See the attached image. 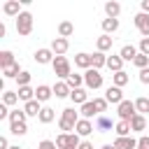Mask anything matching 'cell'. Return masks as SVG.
<instances>
[{
    "mask_svg": "<svg viewBox=\"0 0 149 149\" xmlns=\"http://www.w3.org/2000/svg\"><path fill=\"white\" fill-rule=\"evenodd\" d=\"M79 119L81 116H79V112H74V107H65L63 114H61V119H58V126L65 133H74V126H77Z\"/></svg>",
    "mask_w": 149,
    "mask_h": 149,
    "instance_id": "obj_1",
    "label": "cell"
},
{
    "mask_svg": "<svg viewBox=\"0 0 149 149\" xmlns=\"http://www.w3.org/2000/svg\"><path fill=\"white\" fill-rule=\"evenodd\" d=\"M16 33L23 35V37L33 33V14H30V12H21V14L16 16Z\"/></svg>",
    "mask_w": 149,
    "mask_h": 149,
    "instance_id": "obj_2",
    "label": "cell"
},
{
    "mask_svg": "<svg viewBox=\"0 0 149 149\" xmlns=\"http://www.w3.org/2000/svg\"><path fill=\"white\" fill-rule=\"evenodd\" d=\"M51 68H54V74L61 77V79H68V77L72 74V70H70V61H68L65 56H56L54 63H51Z\"/></svg>",
    "mask_w": 149,
    "mask_h": 149,
    "instance_id": "obj_3",
    "label": "cell"
},
{
    "mask_svg": "<svg viewBox=\"0 0 149 149\" xmlns=\"http://www.w3.org/2000/svg\"><path fill=\"white\" fill-rule=\"evenodd\" d=\"M116 114H119V121H128V123H130V119L137 114L135 102H133V100H123V102L116 107Z\"/></svg>",
    "mask_w": 149,
    "mask_h": 149,
    "instance_id": "obj_4",
    "label": "cell"
},
{
    "mask_svg": "<svg viewBox=\"0 0 149 149\" xmlns=\"http://www.w3.org/2000/svg\"><path fill=\"white\" fill-rule=\"evenodd\" d=\"M84 84L88 86V88H100L102 86V74H100V70H95V68H91V70H86L84 72Z\"/></svg>",
    "mask_w": 149,
    "mask_h": 149,
    "instance_id": "obj_5",
    "label": "cell"
},
{
    "mask_svg": "<svg viewBox=\"0 0 149 149\" xmlns=\"http://www.w3.org/2000/svg\"><path fill=\"white\" fill-rule=\"evenodd\" d=\"M105 100H107V102H114V105L119 107V105H121V102H123L126 98H123V93H121V88L112 84V86H109V88L105 91Z\"/></svg>",
    "mask_w": 149,
    "mask_h": 149,
    "instance_id": "obj_6",
    "label": "cell"
},
{
    "mask_svg": "<svg viewBox=\"0 0 149 149\" xmlns=\"http://www.w3.org/2000/svg\"><path fill=\"white\" fill-rule=\"evenodd\" d=\"M135 28L144 35V37H149V14H144V12H140V14H135Z\"/></svg>",
    "mask_w": 149,
    "mask_h": 149,
    "instance_id": "obj_7",
    "label": "cell"
},
{
    "mask_svg": "<svg viewBox=\"0 0 149 149\" xmlns=\"http://www.w3.org/2000/svg\"><path fill=\"white\" fill-rule=\"evenodd\" d=\"M74 133H77L79 137H88V135L93 133V123H91V119H79L77 126H74Z\"/></svg>",
    "mask_w": 149,
    "mask_h": 149,
    "instance_id": "obj_8",
    "label": "cell"
},
{
    "mask_svg": "<svg viewBox=\"0 0 149 149\" xmlns=\"http://www.w3.org/2000/svg\"><path fill=\"white\" fill-rule=\"evenodd\" d=\"M68 49H70V42H68L65 37H54V42H51V51H54L56 56H63Z\"/></svg>",
    "mask_w": 149,
    "mask_h": 149,
    "instance_id": "obj_9",
    "label": "cell"
},
{
    "mask_svg": "<svg viewBox=\"0 0 149 149\" xmlns=\"http://www.w3.org/2000/svg\"><path fill=\"white\" fill-rule=\"evenodd\" d=\"M54 58H56V54H54L51 49H37V51H35V61H37V63H42V65L54 63Z\"/></svg>",
    "mask_w": 149,
    "mask_h": 149,
    "instance_id": "obj_10",
    "label": "cell"
},
{
    "mask_svg": "<svg viewBox=\"0 0 149 149\" xmlns=\"http://www.w3.org/2000/svg\"><path fill=\"white\" fill-rule=\"evenodd\" d=\"M51 95H54V88L47 86V84H40V86L35 88V100H40V102H47Z\"/></svg>",
    "mask_w": 149,
    "mask_h": 149,
    "instance_id": "obj_11",
    "label": "cell"
},
{
    "mask_svg": "<svg viewBox=\"0 0 149 149\" xmlns=\"http://www.w3.org/2000/svg\"><path fill=\"white\" fill-rule=\"evenodd\" d=\"M114 149H137V140L135 137H116L114 140Z\"/></svg>",
    "mask_w": 149,
    "mask_h": 149,
    "instance_id": "obj_12",
    "label": "cell"
},
{
    "mask_svg": "<svg viewBox=\"0 0 149 149\" xmlns=\"http://www.w3.org/2000/svg\"><path fill=\"white\" fill-rule=\"evenodd\" d=\"M19 7H21V2H19V0H7V2L2 5V12H5L7 16H14V19H16V16L21 14V9H19Z\"/></svg>",
    "mask_w": 149,
    "mask_h": 149,
    "instance_id": "obj_13",
    "label": "cell"
},
{
    "mask_svg": "<svg viewBox=\"0 0 149 149\" xmlns=\"http://www.w3.org/2000/svg\"><path fill=\"white\" fill-rule=\"evenodd\" d=\"M147 126H149V123H147V119H144L142 114H135V116L130 119V130H133V133H142V130H147Z\"/></svg>",
    "mask_w": 149,
    "mask_h": 149,
    "instance_id": "obj_14",
    "label": "cell"
},
{
    "mask_svg": "<svg viewBox=\"0 0 149 149\" xmlns=\"http://www.w3.org/2000/svg\"><path fill=\"white\" fill-rule=\"evenodd\" d=\"M74 65H77V68H81L84 72H86V70H91V68H93V65H91V54H84V51H81V54H77V56H74Z\"/></svg>",
    "mask_w": 149,
    "mask_h": 149,
    "instance_id": "obj_15",
    "label": "cell"
},
{
    "mask_svg": "<svg viewBox=\"0 0 149 149\" xmlns=\"http://www.w3.org/2000/svg\"><path fill=\"white\" fill-rule=\"evenodd\" d=\"M51 88H54V95H56V98H68V95L72 93V88L68 86V81H56Z\"/></svg>",
    "mask_w": 149,
    "mask_h": 149,
    "instance_id": "obj_16",
    "label": "cell"
},
{
    "mask_svg": "<svg viewBox=\"0 0 149 149\" xmlns=\"http://www.w3.org/2000/svg\"><path fill=\"white\" fill-rule=\"evenodd\" d=\"M95 130H100V133L112 130V119H109V116H105V114L95 116Z\"/></svg>",
    "mask_w": 149,
    "mask_h": 149,
    "instance_id": "obj_17",
    "label": "cell"
},
{
    "mask_svg": "<svg viewBox=\"0 0 149 149\" xmlns=\"http://www.w3.org/2000/svg\"><path fill=\"white\" fill-rule=\"evenodd\" d=\"M105 14H107V19H116V16L121 14V5H119V2H114V0L105 2Z\"/></svg>",
    "mask_w": 149,
    "mask_h": 149,
    "instance_id": "obj_18",
    "label": "cell"
},
{
    "mask_svg": "<svg viewBox=\"0 0 149 149\" xmlns=\"http://www.w3.org/2000/svg\"><path fill=\"white\" fill-rule=\"evenodd\" d=\"M137 54H140V51H137L133 44H123V47H121V51H119V56H121L123 61H135V56H137Z\"/></svg>",
    "mask_w": 149,
    "mask_h": 149,
    "instance_id": "obj_19",
    "label": "cell"
},
{
    "mask_svg": "<svg viewBox=\"0 0 149 149\" xmlns=\"http://www.w3.org/2000/svg\"><path fill=\"white\" fill-rule=\"evenodd\" d=\"M70 98H72V102H77V105H84V102H88V93H86V88H72Z\"/></svg>",
    "mask_w": 149,
    "mask_h": 149,
    "instance_id": "obj_20",
    "label": "cell"
},
{
    "mask_svg": "<svg viewBox=\"0 0 149 149\" xmlns=\"http://www.w3.org/2000/svg\"><path fill=\"white\" fill-rule=\"evenodd\" d=\"M23 112H26V116H40V112H42L40 100H30V102H26V105H23Z\"/></svg>",
    "mask_w": 149,
    "mask_h": 149,
    "instance_id": "obj_21",
    "label": "cell"
},
{
    "mask_svg": "<svg viewBox=\"0 0 149 149\" xmlns=\"http://www.w3.org/2000/svg\"><path fill=\"white\" fill-rule=\"evenodd\" d=\"M107 68L112 72H121L123 70V58L121 56H107Z\"/></svg>",
    "mask_w": 149,
    "mask_h": 149,
    "instance_id": "obj_22",
    "label": "cell"
},
{
    "mask_svg": "<svg viewBox=\"0 0 149 149\" xmlns=\"http://www.w3.org/2000/svg\"><path fill=\"white\" fill-rule=\"evenodd\" d=\"M79 114H81V119H91L93 114L98 116V109H95V105H93V100H88V102H84V105H81V109H79Z\"/></svg>",
    "mask_w": 149,
    "mask_h": 149,
    "instance_id": "obj_23",
    "label": "cell"
},
{
    "mask_svg": "<svg viewBox=\"0 0 149 149\" xmlns=\"http://www.w3.org/2000/svg\"><path fill=\"white\" fill-rule=\"evenodd\" d=\"M72 33H74V26H72L70 21H61V23H58V37H65V40H68Z\"/></svg>",
    "mask_w": 149,
    "mask_h": 149,
    "instance_id": "obj_24",
    "label": "cell"
},
{
    "mask_svg": "<svg viewBox=\"0 0 149 149\" xmlns=\"http://www.w3.org/2000/svg\"><path fill=\"white\" fill-rule=\"evenodd\" d=\"M91 65H93L95 70H100L102 65H107V56H105L102 51H95V54H91Z\"/></svg>",
    "mask_w": 149,
    "mask_h": 149,
    "instance_id": "obj_25",
    "label": "cell"
},
{
    "mask_svg": "<svg viewBox=\"0 0 149 149\" xmlns=\"http://www.w3.org/2000/svg\"><path fill=\"white\" fill-rule=\"evenodd\" d=\"M16 93H19V100H23V102L35 100V88H30V86H21Z\"/></svg>",
    "mask_w": 149,
    "mask_h": 149,
    "instance_id": "obj_26",
    "label": "cell"
},
{
    "mask_svg": "<svg viewBox=\"0 0 149 149\" xmlns=\"http://www.w3.org/2000/svg\"><path fill=\"white\" fill-rule=\"evenodd\" d=\"M102 30H105V35L116 33L119 30V19H102Z\"/></svg>",
    "mask_w": 149,
    "mask_h": 149,
    "instance_id": "obj_27",
    "label": "cell"
},
{
    "mask_svg": "<svg viewBox=\"0 0 149 149\" xmlns=\"http://www.w3.org/2000/svg\"><path fill=\"white\" fill-rule=\"evenodd\" d=\"M95 47H98V51H102V54L109 51V49H112V37H109V35H100L98 42H95Z\"/></svg>",
    "mask_w": 149,
    "mask_h": 149,
    "instance_id": "obj_28",
    "label": "cell"
},
{
    "mask_svg": "<svg viewBox=\"0 0 149 149\" xmlns=\"http://www.w3.org/2000/svg\"><path fill=\"white\" fill-rule=\"evenodd\" d=\"M14 123H26V112L23 109H12L9 112V126Z\"/></svg>",
    "mask_w": 149,
    "mask_h": 149,
    "instance_id": "obj_29",
    "label": "cell"
},
{
    "mask_svg": "<svg viewBox=\"0 0 149 149\" xmlns=\"http://www.w3.org/2000/svg\"><path fill=\"white\" fill-rule=\"evenodd\" d=\"M16 61H14V54L12 51H0V68L5 70V68H9V65H14Z\"/></svg>",
    "mask_w": 149,
    "mask_h": 149,
    "instance_id": "obj_30",
    "label": "cell"
},
{
    "mask_svg": "<svg viewBox=\"0 0 149 149\" xmlns=\"http://www.w3.org/2000/svg\"><path fill=\"white\" fill-rule=\"evenodd\" d=\"M128 79H130V77H128V74H126L123 70H121V72H114V74H112V81H114V86H119V88H123V86L128 84Z\"/></svg>",
    "mask_w": 149,
    "mask_h": 149,
    "instance_id": "obj_31",
    "label": "cell"
},
{
    "mask_svg": "<svg viewBox=\"0 0 149 149\" xmlns=\"http://www.w3.org/2000/svg\"><path fill=\"white\" fill-rule=\"evenodd\" d=\"M42 123H51L54 119H56V112L51 109V107H42V112H40V116H37Z\"/></svg>",
    "mask_w": 149,
    "mask_h": 149,
    "instance_id": "obj_32",
    "label": "cell"
},
{
    "mask_svg": "<svg viewBox=\"0 0 149 149\" xmlns=\"http://www.w3.org/2000/svg\"><path fill=\"white\" fill-rule=\"evenodd\" d=\"M135 109H137V114H142V116L149 114V98H144V95L137 98V100H135Z\"/></svg>",
    "mask_w": 149,
    "mask_h": 149,
    "instance_id": "obj_33",
    "label": "cell"
},
{
    "mask_svg": "<svg viewBox=\"0 0 149 149\" xmlns=\"http://www.w3.org/2000/svg\"><path fill=\"white\" fill-rule=\"evenodd\" d=\"M114 128H116V135H119V137H128V135L133 133V130H130V123H128V121H119V123H116Z\"/></svg>",
    "mask_w": 149,
    "mask_h": 149,
    "instance_id": "obj_34",
    "label": "cell"
},
{
    "mask_svg": "<svg viewBox=\"0 0 149 149\" xmlns=\"http://www.w3.org/2000/svg\"><path fill=\"white\" fill-rule=\"evenodd\" d=\"M65 81H68L70 88H81V84H84V74H70Z\"/></svg>",
    "mask_w": 149,
    "mask_h": 149,
    "instance_id": "obj_35",
    "label": "cell"
},
{
    "mask_svg": "<svg viewBox=\"0 0 149 149\" xmlns=\"http://www.w3.org/2000/svg\"><path fill=\"white\" fill-rule=\"evenodd\" d=\"M14 102H19V93L16 91H5L2 93V105H14Z\"/></svg>",
    "mask_w": 149,
    "mask_h": 149,
    "instance_id": "obj_36",
    "label": "cell"
},
{
    "mask_svg": "<svg viewBox=\"0 0 149 149\" xmlns=\"http://www.w3.org/2000/svg\"><path fill=\"white\" fill-rule=\"evenodd\" d=\"M2 74H5L7 79H16V77L21 74V70H19V63H14V65H9V68H5V70H2Z\"/></svg>",
    "mask_w": 149,
    "mask_h": 149,
    "instance_id": "obj_37",
    "label": "cell"
},
{
    "mask_svg": "<svg viewBox=\"0 0 149 149\" xmlns=\"http://www.w3.org/2000/svg\"><path fill=\"white\" fill-rule=\"evenodd\" d=\"M133 65H135V68H140V70L149 68V56H144V54H137V56H135V61H133Z\"/></svg>",
    "mask_w": 149,
    "mask_h": 149,
    "instance_id": "obj_38",
    "label": "cell"
},
{
    "mask_svg": "<svg viewBox=\"0 0 149 149\" xmlns=\"http://www.w3.org/2000/svg\"><path fill=\"white\" fill-rule=\"evenodd\" d=\"M93 105H95V109H98V116H100V114L107 109V105H109V102H107L105 98H93Z\"/></svg>",
    "mask_w": 149,
    "mask_h": 149,
    "instance_id": "obj_39",
    "label": "cell"
},
{
    "mask_svg": "<svg viewBox=\"0 0 149 149\" xmlns=\"http://www.w3.org/2000/svg\"><path fill=\"white\" fill-rule=\"evenodd\" d=\"M9 130H12V135H26L28 126L26 123H14V126H9Z\"/></svg>",
    "mask_w": 149,
    "mask_h": 149,
    "instance_id": "obj_40",
    "label": "cell"
},
{
    "mask_svg": "<svg viewBox=\"0 0 149 149\" xmlns=\"http://www.w3.org/2000/svg\"><path fill=\"white\" fill-rule=\"evenodd\" d=\"M16 81H19V88H21V86H28V84H30V72L21 70V74L16 77Z\"/></svg>",
    "mask_w": 149,
    "mask_h": 149,
    "instance_id": "obj_41",
    "label": "cell"
},
{
    "mask_svg": "<svg viewBox=\"0 0 149 149\" xmlns=\"http://www.w3.org/2000/svg\"><path fill=\"white\" fill-rule=\"evenodd\" d=\"M68 135H70V133H61V135L56 137V147H58V149H65V147H68Z\"/></svg>",
    "mask_w": 149,
    "mask_h": 149,
    "instance_id": "obj_42",
    "label": "cell"
},
{
    "mask_svg": "<svg viewBox=\"0 0 149 149\" xmlns=\"http://www.w3.org/2000/svg\"><path fill=\"white\" fill-rule=\"evenodd\" d=\"M140 54L149 56V37H142V40H140Z\"/></svg>",
    "mask_w": 149,
    "mask_h": 149,
    "instance_id": "obj_43",
    "label": "cell"
},
{
    "mask_svg": "<svg viewBox=\"0 0 149 149\" xmlns=\"http://www.w3.org/2000/svg\"><path fill=\"white\" fill-rule=\"evenodd\" d=\"M137 149H149V135H142L137 140Z\"/></svg>",
    "mask_w": 149,
    "mask_h": 149,
    "instance_id": "obj_44",
    "label": "cell"
},
{
    "mask_svg": "<svg viewBox=\"0 0 149 149\" xmlns=\"http://www.w3.org/2000/svg\"><path fill=\"white\" fill-rule=\"evenodd\" d=\"M37 149H58V147H56V142H51V140H42Z\"/></svg>",
    "mask_w": 149,
    "mask_h": 149,
    "instance_id": "obj_45",
    "label": "cell"
},
{
    "mask_svg": "<svg viewBox=\"0 0 149 149\" xmlns=\"http://www.w3.org/2000/svg\"><path fill=\"white\" fill-rule=\"evenodd\" d=\"M140 81H142V84H149V68L140 70Z\"/></svg>",
    "mask_w": 149,
    "mask_h": 149,
    "instance_id": "obj_46",
    "label": "cell"
},
{
    "mask_svg": "<svg viewBox=\"0 0 149 149\" xmlns=\"http://www.w3.org/2000/svg\"><path fill=\"white\" fill-rule=\"evenodd\" d=\"M0 119H9V109H7V105H0Z\"/></svg>",
    "mask_w": 149,
    "mask_h": 149,
    "instance_id": "obj_47",
    "label": "cell"
},
{
    "mask_svg": "<svg viewBox=\"0 0 149 149\" xmlns=\"http://www.w3.org/2000/svg\"><path fill=\"white\" fill-rule=\"evenodd\" d=\"M0 149H9V142H7V137H0Z\"/></svg>",
    "mask_w": 149,
    "mask_h": 149,
    "instance_id": "obj_48",
    "label": "cell"
},
{
    "mask_svg": "<svg viewBox=\"0 0 149 149\" xmlns=\"http://www.w3.org/2000/svg\"><path fill=\"white\" fill-rule=\"evenodd\" d=\"M79 149H93V144H91V142H88V140H84V142H81V144H79Z\"/></svg>",
    "mask_w": 149,
    "mask_h": 149,
    "instance_id": "obj_49",
    "label": "cell"
},
{
    "mask_svg": "<svg viewBox=\"0 0 149 149\" xmlns=\"http://www.w3.org/2000/svg\"><path fill=\"white\" fill-rule=\"evenodd\" d=\"M142 12L149 14V0H142Z\"/></svg>",
    "mask_w": 149,
    "mask_h": 149,
    "instance_id": "obj_50",
    "label": "cell"
},
{
    "mask_svg": "<svg viewBox=\"0 0 149 149\" xmlns=\"http://www.w3.org/2000/svg\"><path fill=\"white\" fill-rule=\"evenodd\" d=\"M102 149H114V144H105V147H102Z\"/></svg>",
    "mask_w": 149,
    "mask_h": 149,
    "instance_id": "obj_51",
    "label": "cell"
},
{
    "mask_svg": "<svg viewBox=\"0 0 149 149\" xmlns=\"http://www.w3.org/2000/svg\"><path fill=\"white\" fill-rule=\"evenodd\" d=\"M9 149H21V147H9Z\"/></svg>",
    "mask_w": 149,
    "mask_h": 149,
    "instance_id": "obj_52",
    "label": "cell"
},
{
    "mask_svg": "<svg viewBox=\"0 0 149 149\" xmlns=\"http://www.w3.org/2000/svg\"><path fill=\"white\" fill-rule=\"evenodd\" d=\"M147 130H149V126H147Z\"/></svg>",
    "mask_w": 149,
    "mask_h": 149,
    "instance_id": "obj_53",
    "label": "cell"
}]
</instances>
